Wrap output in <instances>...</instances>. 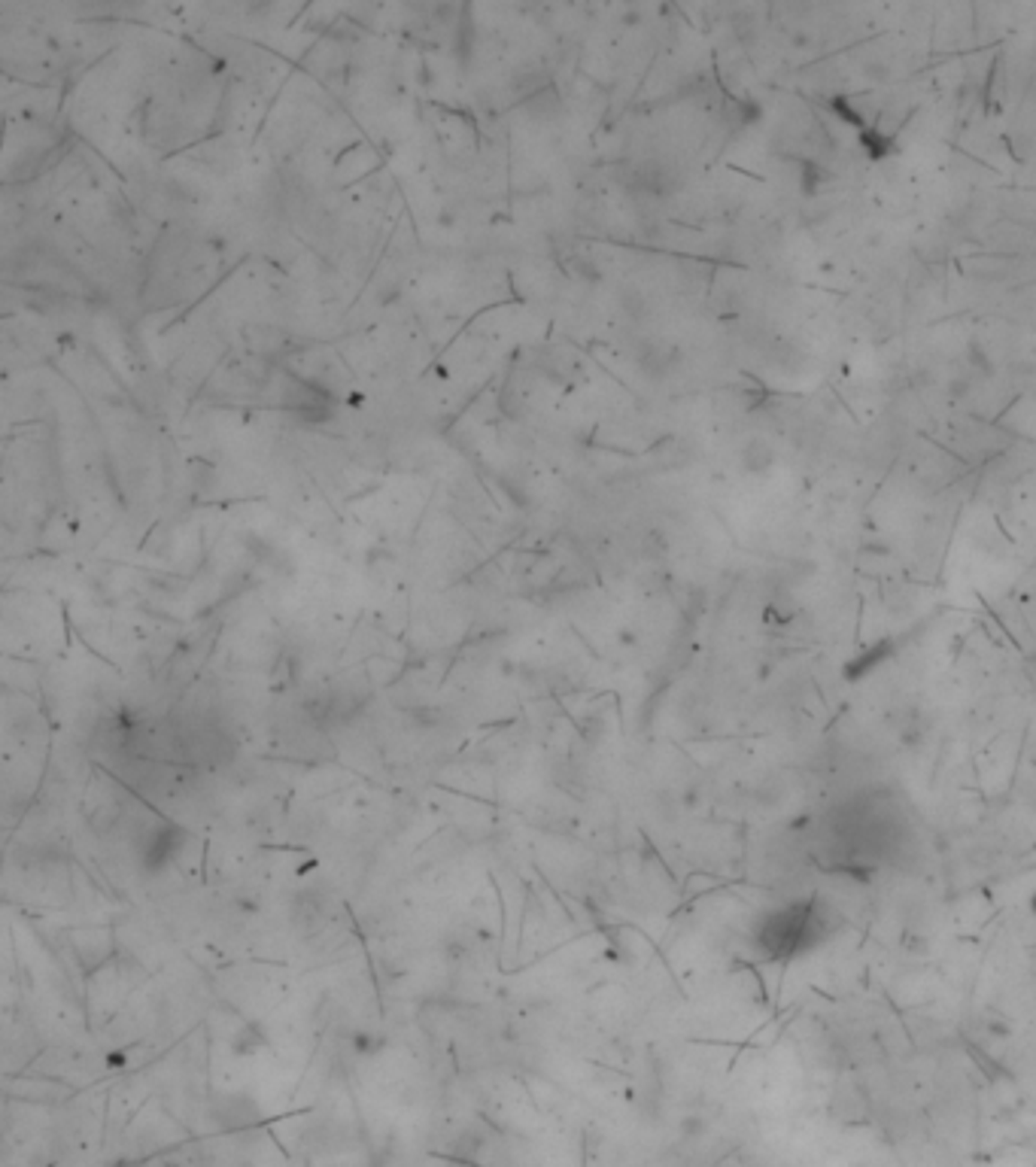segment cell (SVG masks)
Listing matches in <instances>:
<instances>
[{"instance_id": "6da1fadb", "label": "cell", "mask_w": 1036, "mask_h": 1167, "mask_svg": "<svg viewBox=\"0 0 1036 1167\" xmlns=\"http://www.w3.org/2000/svg\"><path fill=\"white\" fill-rule=\"evenodd\" d=\"M824 913L818 903H793L772 913L760 927V949L766 955H796L809 952L824 937Z\"/></svg>"}, {"instance_id": "7a4b0ae2", "label": "cell", "mask_w": 1036, "mask_h": 1167, "mask_svg": "<svg viewBox=\"0 0 1036 1167\" xmlns=\"http://www.w3.org/2000/svg\"><path fill=\"white\" fill-rule=\"evenodd\" d=\"M742 457H745V471H751V475H763V471H769V466H772V447L766 441H760V438H754V441L745 447Z\"/></svg>"}, {"instance_id": "3957f363", "label": "cell", "mask_w": 1036, "mask_h": 1167, "mask_svg": "<svg viewBox=\"0 0 1036 1167\" xmlns=\"http://www.w3.org/2000/svg\"><path fill=\"white\" fill-rule=\"evenodd\" d=\"M860 147L870 153V158H884L890 153V147H894V140L884 131H879V128H863L860 131Z\"/></svg>"}, {"instance_id": "277c9868", "label": "cell", "mask_w": 1036, "mask_h": 1167, "mask_svg": "<svg viewBox=\"0 0 1036 1167\" xmlns=\"http://www.w3.org/2000/svg\"><path fill=\"white\" fill-rule=\"evenodd\" d=\"M967 359H970V365L976 371H985V374H991L994 369H991V359H987V353L982 350V343L978 341H970V347H967Z\"/></svg>"}]
</instances>
